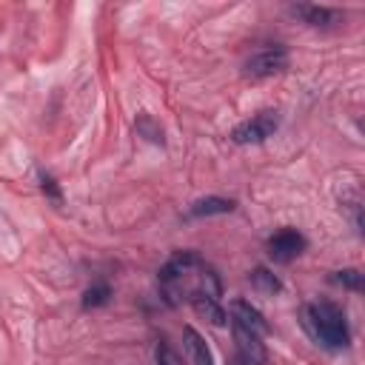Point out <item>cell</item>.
Listing matches in <instances>:
<instances>
[{
	"label": "cell",
	"instance_id": "obj_1",
	"mask_svg": "<svg viewBox=\"0 0 365 365\" xmlns=\"http://www.w3.org/2000/svg\"><path fill=\"white\" fill-rule=\"evenodd\" d=\"M160 294L168 305L188 302L191 297H222V285L217 271L197 254V251H177L165 259V265L157 274Z\"/></svg>",
	"mask_w": 365,
	"mask_h": 365
},
{
	"label": "cell",
	"instance_id": "obj_2",
	"mask_svg": "<svg viewBox=\"0 0 365 365\" xmlns=\"http://www.w3.org/2000/svg\"><path fill=\"white\" fill-rule=\"evenodd\" d=\"M302 328L325 351H342L351 342V328L345 311L328 299H314L302 308Z\"/></svg>",
	"mask_w": 365,
	"mask_h": 365
},
{
	"label": "cell",
	"instance_id": "obj_3",
	"mask_svg": "<svg viewBox=\"0 0 365 365\" xmlns=\"http://www.w3.org/2000/svg\"><path fill=\"white\" fill-rule=\"evenodd\" d=\"M288 68V48L279 46V43H271V46H262L257 48L245 63H242V71L254 80H262V77H274L279 71Z\"/></svg>",
	"mask_w": 365,
	"mask_h": 365
},
{
	"label": "cell",
	"instance_id": "obj_4",
	"mask_svg": "<svg viewBox=\"0 0 365 365\" xmlns=\"http://www.w3.org/2000/svg\"><path fill=\"white\" fill-rule=\"evenodd\" d=\"M277 128H279V111L265 108V111H259V114L242 120L240 125H234L231 140H234L237 145H257V143H265Z\"/></svg>",
	"mask_w": 365,
	"mask_h": 365
},
{
	"label": "cell",
	"instance_id": "obj_5",
	"mask_svg": "<svg viewBox=\"0 0 365 365\" xmlns=\"http://www.w3.org/2000/svg\"><path fill=\"white\" fill-rule=\"evenodd\" d=\"M265 248H268V257H271L274 262H282V265H285V262L297 259V257L308 248V240H305V234L297 231V228H279V231H274V234L268 237Z\"/></svg>",
	"mask_w": 365,
	"mask_h": 365
},
{
	"label": "cell",
	"instance_id": "obj_6",
	"mask_svg": "<svg viewBox=\"0 0 365 365\" xmlns=\"http://www.w3.org/2000/svg\"><path fill=\"white\" fill-rule=\"evenodd\" d=\"M234 331V345H237V356L248 365H265L268 362V351H265V342L259 334L242 328V325H231Z\"/></svg>",
	"mask_w": 365,
	"mask_h": 365
},
{
	"label": "cell",
	"instance_id": "obj_7",
	"mask_svg": "<svg viewBox=\"0 0 365 365\" xmlns=\"http://www.w3.org/2000/svg\"><path fill=\"white\" fill-rule=\"evenodd\" d=\"M228 311H231V325H242V328H248V331H254V334H259V336L268 334L265 317H262L248 299H231Z\"/></svg>",
	"mask_w": 365,
	"mask_h": 365
},
{
	"label": "cell",
	"instance_id": "obj_8",
	"mask_svg": "<svg viewBox=\"0 0 365 365\" xmlns=\"http://www.w3.org/2000/svg\"><path fill=\"white\" fill-rule=\"evenodd\" d=\"M291 14L299 17L305 26H314V29H328L334 23H339V11L331 9V6H311V3H299V6H291Z\"/></svg>",
	"mask_w": 365,
	"mask_h": 365
},
{
	"label": "cell",
	"instance_id": "obj_9",
	"mask_svg": "<svg viewBox=\"0 0 365 365\" xmlns=\"http://www.w3.org/2000/svg\"><path fill=\"white\" fill-rule=\"evenodd\" d=\"M237 208V202L234 200H228V197H200V200H194L191 202V208H188V217L191 220H200V217H217V214H231Z\"/></svg>",
	"mask_w": 365,
	"mask_h": 365
},
{
	"label": "cell",
	"instance_id": "obj_10",
	"mask_svg": "<svg viewBox=\"0 0 365 365\" xmlns=\"http://www.w3.org/2000/svg\"><path fill=\"white\" fill-rule=\"evenodd\" d=\"M182 345H185V351H188L191 365H214V351L208 348V342H205L191 325L182 328Z\"/></svg>",
	"mask_w": 365,
	"mask_h": 365
},
{
	"label": "cell",
	"instance_id": "obj_11",
	"mask_svg": "<svg viewBox=\"0 0 365 365\" xmlns=\"http://www.w3.org/2000/svg\"><path fill=\"white\" fill-rule=\"evenodd\" d=\"M188 305H191L202 319H208V322H214V325H225V311H222L220 299H211V297H191Z\"/></svg>",
	"mask_w": 365,
	"mask_h": 365
},
{
	"label": "cell",
	"instance_id": "obj_12",
	"mask_svg": "<svg viewBox=\"0 0 365 365\" xmlns=\"http://www.w3.org/2000/svg\"><path fill=\"white\" fill-rule=\"evenodd\" d=\"M248 279H251V285L259 291V294H279L282 291V282H279V277L277 274H271L268 268H254L251 274H248Z\"/></svg>",
	"mask_w": 365,
	"mask_h": 365
},
{
	"label": "cell",
	"instance_id": "obj_13",
	"mask_svg": "<svg viewBox=\"0 0 365 365\" xmlns=\"http://www.w3.org/2000/svg\"><path fill=\"white\" fill-rule=\"evenodd\" d=\"M111 302V285L108 282H91L86 291H83V308H103Z\"/></svg>",
	"mask_w": 365,
	"mask_h": 365
},
{
	"label": "cell",
	"instance_id": "obj_14",
	"mask_svg": "<svg viewBox=\"0 0 365 365\" xmlns=\"http://www.w3.org/2000/svg\"><path fill=\"white\" fill-rule=\"evenodd\" d=\"M134 128H137V134L140 137H145L148 143H154V145H163L165 140H163V128L154 123V117L151 114H140L137 117V123H134Z\"/></svg>",
	"mask_w": 365,
	"mask_h": 365
},
{
	"label": "cell",
	"instance_id": "obj_15",
	"mask_svg": "<svg viewBox=\"0 0 365 365\" xmlns=\"http://www.w3.org/2000/svg\"><path fill=\"white\" fill-rule=\"evenodd\" d=\"M154 359H157V365H185L182 356H180V354L171 348V342H165V339L157 342V348H154Z\"/></svg>",
	"mask_w": 365,
	"mask_h": 365
},
{
	"label": "cell",
	"instance_id": "obj_16",
	"mask_svg": "<svg viewBox=\"0 0 365 365\" xmlns=\"http://www.w3.org/2000/svg\"><path fill=\"white\" fill-rule=\"evenodd\" d=\"M334 282H339L342 288H351V291H362V274L356 268H342L334 274Z\"/></svg>",
	"mask_w": 365,
	"mask_h": 365
},
{
	"label": "cell",
	"instance_id": "obj_17",
	"mask_svg": "<svg viewBox=\"0 0 365 365\" xmlns=\"http://www.w3.org/2000/svg\"><path fill=\"white\" fill-rule=\"evenodd\" d=\"M40 188H43V194L54 202V205H60L63 202V194H60V185H57V180L51 177V174H40Z\"/></svg>",
	"mask_w": 365,
	"mask_h": 365
},
{
	"label": "cell",
	"instance_id": "obj_18",
	"mask_svg": "<svg viewBox=\"0 0 365 365\" xmlns=\"http://www.w3.org/2000/svg\"><path fill=\"white\" fill-rule=\"evenodd\" d=\"M228 365H248V362H242L240 356H234V359H228Z\"/></svg>",
	"mask_w": 365,
	"mask_h": 365
}]
</instances>
